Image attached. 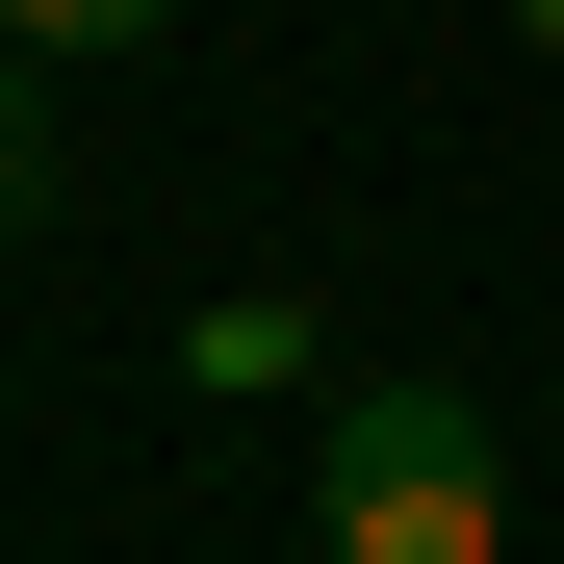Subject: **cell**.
<instances>
[{
  "label": "cell",
  "mask_w": 564,
  "mask_h": 564,
  "mask_svg": "<svg viewBox=\"0 0 564 564\" xmlns=\"http://www.w3.org/2000/svg\"><path fill=\"white\" fill-rule=\"evenodd\" d=\"M308 539H334V564H539V539H513V462H488V386L359 359V386L308 411Z\"/></svg>",
  "instance_id": "cell-1"
},
{
  "label": "cell",
  "mask_w": 564,
  "mask_h": 564,
  "mask_svg": "<svg viewBox=\"0 0 564 564\" xmlns=\"http://www.w3.org/2000/svg\"><path fill=\"white\" fill-rule=\"evenodd\" d=\"M308 359H334V308H308V282H231V308L180 334V386H231V411H257V386H308Z\"/></svg>",
  "instance_id": "cell-2"
},
{
  "label": "cell",
  "mask_w": 564,
  "mask_h": 564,
  "mask_svg": "<svg viewBox=\"0 0 564 564\" xmlns=\"http://www.w3.org/2000/svg\"><path fill=\"white\" fill-rule=\"evenodd\" d=\"M0 231H52V52H0Z\"/></svg>",
  "instance_id": "cell-3"
},
{
  "label": "cell",
  "mask_w": 564,
  "mask_h": 564,
  "mask_svg": "<svg viewBox=\"0 0 564 564\" xmlns=\"http://www.w3.org/2000/svg\"><path fill=\"white\" fill-rule=\"evenodd\" d=\"M180 0H0V52H154Z\"/></svg>",
  "instance_id": "cell-4"
},
{
  "label": "cell",
  "mask_w": 564,
  "mask_h": 564,
  "mask_svg": "<svg viewBox=\"0 0 564 564\" xmlns=\"http://www.w3.org/2000/svg\"><path fill=\"white\" fill-rule=\"evenodd\" d=\"M513 52H564V0H513Z\"/></svg>",
  "instance_id": "cell-5"
}]
</instances>
